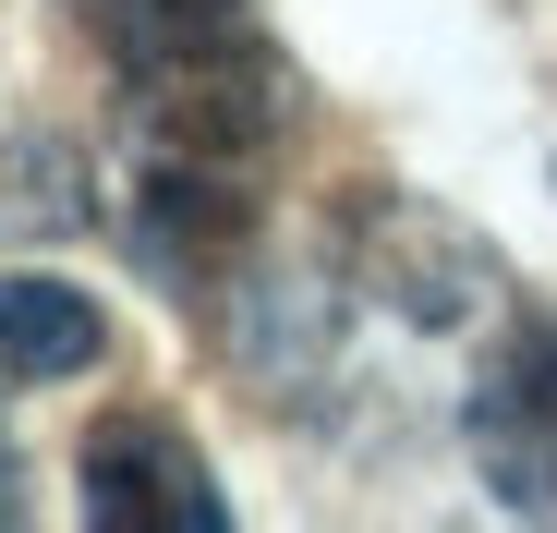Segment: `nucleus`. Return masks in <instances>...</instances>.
<instances>
[{"mask_svg":"<svg viewBox=\"0 0 557 533\" xmlns=\"http://www.w3.org/2000/svg\"><path fill=\"white\" fill-rule=\"evenodd\" d=\"M0 521H13V449H0Z\"/></svg>","mask_w":557,"mask_h":533,"instance_id":"4","label":"nucleus"},{"mask_svg":"<svg viewBox=\"0 0 557 533\" xmlns=\"http://www.w3.org/2000/svg\"><path fill=\"white\" fill-rule=\"evenodd\" d=\"M98 339L110 327L73 280H0V376H85Z\"/></svg>","mask_w":557,"mask_h":533,"instance_id":"3","label":"nucleus"},{"mask_svg":"<svg viewBox=\"0 0 557 533\" xmlns=\"http://www.w3.org/2000/svg\"><path fill=\"white\" fill-rule=\"evenodd\" d=\"M73 473H85V521L98 533H219L231 521L207 449L182 424H158V412H110Z\"/></svg>","mask_w":557,"mask_h":533,"instance_id":"1","label":"nucleus"},{"mask_svg":"<svg viewBox=\"0 0 557 533\" xmlns=\"http://www.w3.org/2000/svg\"><path fill=\"white\" fill-rule=\"evenodd\" d=\"M473 461L509 509L557 521V315H521L497 351H485V376H473Z\"/></svg>","mask_w":557,"mask_h":533,"instance_id":"2","label":"nucleus"}]
</instances>
